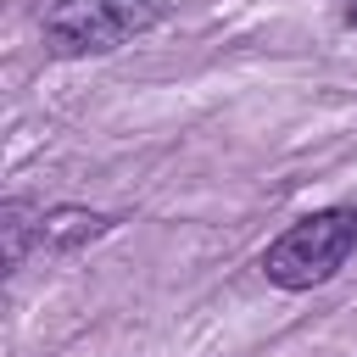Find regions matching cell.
Instances as JSON below:
<instances>
[{
  "instance_id": "6da1fadb",
  "label": "cell",
  "mask_w": 357,
  "mask_h": 357,
  "mask_svg": "<svg viewBox=\"0 0 357 357\" xmlns=\"http://www.w3.org/2000/svg\"><path fill=\"white\" fill-rule=\"evenodd\" d=\"M351 251H357V206H318L262 251V279L279 290H318L346 268Z\"/></svg>"
},
{
  "instance_id": "7a4b0ae2",
  "label": "cell",
  "mask_w": 357,
  "mask_h": 357,
  "mask_svg": "<svg viewBox=\"0 0 357 357\" xmlns=\"http://www.w3.org/2000/svg\"><path fill=\"white\" fill-rule=\"evenodd\" d=\"M162 0H56L45 11V50L61 61L123 50L162 22Z\"/></svg>"
},
{
  "instance_id": "3957f363",
  "label": "cell",
  "mask_w": 357,
  "mask_h": 357,
  "mask_svg": "<svg viewBox=\"0 0 357 357\" xmlns=\"http://www.w3.org/2000/svg\"><path fill=\"white\" fill-rule=\"evenodd\" d=\"M117 218H106V212H84V206H50V212H39V251H78V245H89V240H100L106 229H112Z\"/></svg>"
},
{
  "instance_id": "277c9868",
  "label": "cell",
  "mask_w": 357,
  "mask_h": 357,
  "mask_svg": "<svg viewBox=\"0 0 357 357\" xmlns=\"http://www.w3.org/2000/svg\"><path fill=\"white\" fill-rule=\"evenodd\" d=\"M329 11L340 17V28H351V33H357V0H329Z\"/></svg>"
}]
</instances>
